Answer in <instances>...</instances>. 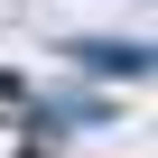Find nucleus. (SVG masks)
Masks as SVG:
<instances>
[{
	"label": "nucleus",
	"mask_w": 158,
	"mask_h": 158,
	"mask_svg": "<svg viewBox=\"0 0 158 158\" xmlns=\"http://www.w3.org/2000/svg\"><path fill=\"white\" fill-rule=\"evenodd\" d=\"M74 65H93V74H139L149 65V47H65Z\"/></svg>",
	"instance_id": "nucleus-1"
}]
</instances>
